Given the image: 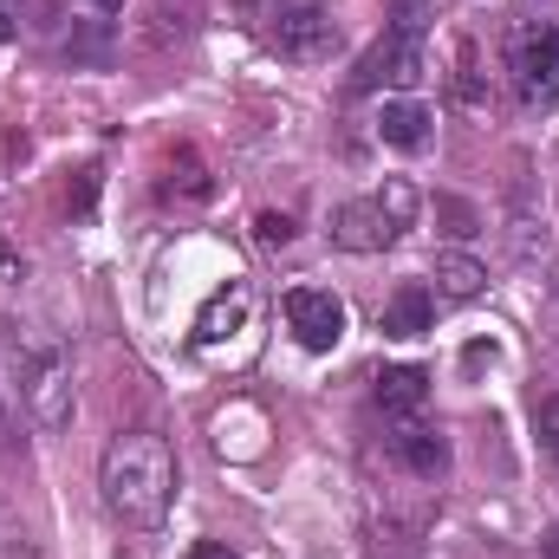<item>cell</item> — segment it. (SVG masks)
<instances>
[{"instance_id": "cell-25", "label": "cell", "mask_w": 559, "mask_h": 559, "mask_svg": "<svg viewBox=\"0 0 559 559\" xmlns=\"http://www.w3.org/2000/svg\"><path fill=\"white\" fill-rule=\"evenodd\" d=\"M0 442H7V404H0Z\"/></svg>"}, {"instance_id": "cell-8", "label": "cell", "mask_w": 559, "mask_h": 559, "mask_svg": "<svg viewBox=\"0 0 559 559\" xmlns=\"http://www.w3.org/2000/svg\"><path fill=\"white\" fill-rule=\"evenodd\" d=\"M248 312H254L248 280H228V286L202 306V319H195V345H222V338H235V332L248 325Z\"/></svg>"}, {"instance_id": "cell-9", "label": "cell", "mask_w": 559, "mask_h": 559, "mask_svg": "<svg viewBox=\"0 0 559 559\" xmlns=\"http://www.w3.org/2000/svg\"><path fill=\"white\" fill-rule=\"evenodd\" d=\"M391 455H397L417 481H436V475L449 468V442H442V429H423V423H404V429L391 436Z\"/></svg>"}, {"instance_id": "cell-4", "label": "cell", "mask_w": 559, "mask_h": 559, "mask_svg": "<svg viewBox=\"0 0 559 559\" xmlns=\"http://www.w3.org/2000/svg\"><path fill=\"white\" fill-rule=\"evenodd\" d=\"M267 39H274L286 59L319 66V59H332V46H338V20H332L319 0H280L274 13H267Z\"/></svg>"}, {"instance_id": "cell-5", "label": "cell", "mask_w": 559, "mask_h": 559, "mask_svg": "<svg viewBox=\"0 0 559 559\" xmlns=\"http://www.w3.org/2000/svg\"><path fill=\"white\" fill-rule=\"evenodd\" d=\"M352 85H358V92H384V85H391V92H411V85H423V39L384 26V39L358 59Z\"/></svg>"}, {"instance_id": "cell-13", "label": "cell", "mask_w": 559, "mask_h": 559, "mask_svg": "<svg viewBox=\"0 0 559 559\" xmlns=\"http://www.w3.org/2000/svg\"><path fill=\"white\" fill-rule=\"evenodd\" d=\"M481 286H488V267L475 261V254H436V293L442 299H481Z\"/></svg>"}, {"instance_id": "cell-20", "label": "cell", "mask_w": 559, "mask_h": 559, "mask_svg": "<svg viewBox=\"0 0 559 559\" xmlns=\"http://www.w3.org/2000/svg\"><path fill=\"white\" fill-rule=\"evenodd\" d=\"M92 195H98V169H79V189H72V209L85 215V209H92Z\"/></svg>"}, {"instance_id": "cell-11", "label": "cell", "mask_w": 559, "mask_h": 559, "mask_svg": "<svg viewBox=\"0 0 559 559\" xmlns=\"http://www.w3.org/2000/svg\"><path fill=\"white\" fill-rule=\"evenodd\" d=\"M378 138L391 143V150H423L429 143V111H423L417 98H391L378 111Z\"/></svg>"}, {"instance_id": "cell-17", "label": "cell", "mask_w": 559, "mask_h": 559, "mask_svg": "<svg viewBox=\"0 0 559 559\" xmlns=\"http://www.w3.org/2000/svg\"><path fill=\"white\" fill-rule=\"evenodd\" d=\"M436 215L449 222L442 235H455V241H468V235L481 228V222H475V209H468V202H455V195H442V202H436Z\"/></svg>"}, {"instance_id": "cell-14", "label": "cell", "mask_w": 559, "mask_h": 559, "mask_svg": "<svg viewBox=\"0 0 559 559\" xmlns=\"http://www.w3.org/2000/svg\"><path fill=\"white\" fill-rule=\"evenodd\" d=\"M66 59H79V66H105V59H111V33H105L98 20H79V26L66 33Z\"/></svg>"}, {"instance_id": "cell-16", "label": "cell", "mask_w": 559, "mask_h": 559, "mask_svg": "<svg viewBox=\"0 0 559 559\" xmlns=\"http://www.w3.org/2000/svg\"><path fill=\"white\" fill-rule=\"evenodd\" d=\"M378 202H384V215H391L397 228H411V222H417V189H411L404 176H391V182L378 189Z\"/></svg>"}, {"instance_id": "cell-7", "label": "cell", "mask_w": 559, "mask_h": 559, "mask_svg": "<svg viewBox=\"0 0 559 559\" xmlns=\"http://www.w3.org/2000/svg\"><path fill=\"white\" fill-rule=\"evenodd\" d=\"M397 235H404V228L384 215V202H378V195H365V202H345V209L332 215V241H338L345 254H384Z\"/></svg>"}, {"instance_id": "cell-6", "label": "cell", "mask_w": 559, "mask_h": 559, "mask_svg": "<svg viewBox=\"0 0 559 559\" xmlns=\"http://www.w3.org/2000/svg\"><path fill=\"white\" fill-rule=\"evenodd\" d=\"M286 325L306 352H332L345 338V306L325 293V286H293L286 293Z\"/></svg>"}, {"instance_id": "cell-24", "label": "cell", "mask_w": 559, "mask_h": 559, "mask_svg": "<svg viewBox=\"0 0 559 559\" xmlns=\"http://www.w3.org/2000/svg\"><path fill=\"white\" fill-rule=\"evenodd\" d=\"M540 559H559V527L547 534V547H540Z\"/></svg>"}, {"instance_id": "cell-12", "label": "cell", "mask_w": 559, "mask_h": 559, "mask_svg": "<svg viewBox=\"0 0 559 559\" xmlns=\"http://www.w3.org/2000/svg\"><path fill=\"white\" fill-rule=\"evenodd\" d=\"M429 319H436V299H429L423 286H404V293L384 306V319H378V325H384V338H423V332H429Z\"/></svg>"}, {"instance_id": "cell-22", "label": "cell", "mask_w": 559, "mask_h": 559, "mask_svg": "<svg viewBox=\"0 0 559 559\" xmlns=\"http://www.w3.org/2000/svg\"><path fill=\"white\" fill-rule=\"evenodd\" d=\"M189 559H235V554H228V540H195Z\"/></svg>"}, {"instance_id": "cell-19", "label": "cell", "mask_w": 559, "mask_h": 559, "mask_svg": "<svg viewBox=\"0 0 559 559\" xmlns=\"http://www.w3.org/2000/svg\"><path fill=\"white\" fill-rule=\"evenodd\" d=\"M540 442H547V449L559 455V391L547 397V404H540Z\"/></svg>"}, {"instance_id": "cell-15", "label": "cell", "mask_w": 559, "mask_h": 559, "mask_svg": "<svg viewBox=\"0 0 559 559\" xmlns=\"http://www.w3.org/2000/svg\"><path fill=\"white\" fill-rule=\"evenodd\" d=\"M384 20H391V33L423 39V33H429V20H436V0H384Z\"/></svg>"}, {"instance_id": "cell-10", "label": "cell", "mask_w": 559, "mask_h": 559, "mask_svg": "<svg viewBox=\"0 0 559 559\" xmlns=\"http://www.w3.org/2000/svg\"><path fill=\"white\" fill-rule=\"evenodd\" d=\"M423 404H429V378H423L417 365H397V371L378 378V411L384 417H417Z\"/></svg>"}, {"instance_id": "cell-21", "label": "cell", "mask_w": 559, "mask_h": 559, "mask_svg": "<svg viewBox=\"0 0 559 559\" xmlns=\"http://www.w3.org/2000/svg\"><path fill=\"white\" fill-rule=\"evenodd\" d=\"M20 13H26L20 0H0V39H13V33H20Z\"/></svg>"}, {"instance_id": "cell-23", "label": "cell", "mask_w": 559, "mask_h": 559, "mask_svg": "<svg viewBox=\"0 0 559 559\" xmlns=\"http://www.w3.org/2000/svg\"><path fill=\"white\" fill-rule=\"evenodd\" d=\"M85 7H98V13H124V0H85Z\"/></svg>"}, {"instance_id": "cell-1", "label": "cell", "mask_w": 559, "mask_h": 559, "mask_svg": "<svg viewBox=\"0 0 559 559\" xmlns=\"http://www.w3.org/2000/svg\"><path fill=\"white\" fill-rule=\"evenodd\" d=\"M98 488H105V508L124 527H163V514L176 501V455H169V442L150 436V429L111 436L105 468H98Z\"/></svg>"}, {"instance_id": "cell-2", "label": "cell", "mask_w": 559, "mask_h": 559, "mask_svg": "<svg viewBox=\"0 0 559 559\" xmlns=\"http://www.w3.org/2000/svg\"><path fill=\"white\" fill-rule=\"evenodd\" d=\"M508 79L521 92V105L547 111L559 98V26H540V20H521L508 33Z\"/></svg>"}, {"instance_id": "cell-18", "label": "cell", "mask_w": 559, "mask_h": 559, "mask_svg": "<svg viewBox=\"0 0 559 559\" xmlns=\"http://www.w3.org/2000/svg\"><path fill=\"white\" fill-rule=\"evenodd\" d=\"M254 235H261L267 248H286V241H293V215H274V209H267V215L254 222Z\"/></svg>"}, {"instance_id": "cell-3", "label": "cell", "mask_w": 559, "mask_h": 559, "mask_svg": "<svg viewBox=\"0 0 559 559\" xmlns=\"http://www.w3.org/2000/svg\"><path fill=\"white\" fill-rule=\"evenodd\" d=\"M20 397L39 429H66L72 423V358L59 345H26L20 352Z\"/></svg>"}]
</instances>
